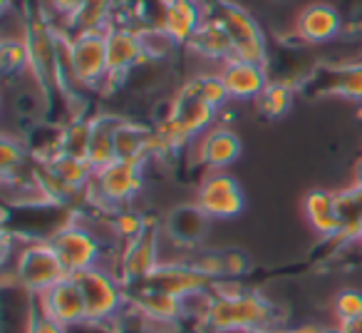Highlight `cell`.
Returning a JSON list of instances; mask_svg holds the SVG:
<instances>
[{"mask_svg": "<svg viewBox=\"0 0 362 333\" xmlns=\"http://www.w3.org/2000/svg\"><path fill=\"white\" fill-rule=\"evenodd\" d=\"M28 142L21 137L6 135L0 142V169H3V179H13L28 169Z\"/></svg>", "mask_w": 362, "mask_h": 333, "instance_id": "28", "label": "cell"}, {"mask_svg": "<svg viewBox=\"0 0 362 333\" xmlns=\"http://www.w3.org/2000/svg\"><path fill=\"white\" fill-rule=\"evenodd\" d=\"M107 40V85H119L124 82L136 67L144 62V47H141L139 30L132 28H115L105 30Z\"/></svg>", "mask_w": 362, "mask_h": 333, "instance_id": "12", "label": "cell"}, {"mask_svg": "<svg viewBox=\"0 0 362 333\" xmlns=\"http://www.w3.org/2000/svg\"><path fill=\"white\" fill-rule=\"evenodd\" d=\"M194 204L206 214L209 219H236L246 207V194H243L238 179L226 172H209L197 189Z\"/></svg>", "mask_w": 362, "mask_h": 333, "instance_id": "10", "label": "cell"}, {"mask_svg": "<svg viewBox=\"0 0 362 333\" xmlns=\"http://www.w3.org/2000/svg\"><path fill=\"white\" fill-rule=\"evenodd\" d=\"M209 227V217L197 207V204H181L166 217L164 222V237H169L181 252H192L199 249L204 234Z\"/></svg>", "mask_w": 362, "mask_h": 333, "instance_id": "18", "label": "cell"}, {"mask_svg": "<svg viewBox=\"0 0 362 333\" xmlns=\"http://www.w3.org/2000/svg\"><path fill=\"white\" fill-rule=\"evenodd\" d=\"M28 45V75L42 95H62L60 80V33L42 16H33L23 30Z\"/></svg>", "mask_w": 362, "mask_h": 333, "instance_id": "3", "label": "cell"}, {"mask_svg": "<svg viewBox=\"0 0 362 333\" xmlns=\"http://www.w3.org/2000/svg\"><path fill=\"white\" fill-rule=\"evenodd\" d=\"M25 333H70V328L60 326L57 321H52V318L42 316V313H37L35 308H33L30 318H28Z\"/></svg>", "mask_w": 362, "mask_h": 333, "instance_id": "34", "label": "cell"}, {"mask_svg": "<svg viewBox=\"0 0 362 333\" xmlns=\"http://www.w3.org/2000/svg\"><path fill=\"white\" fill-rule=\"evenodd\" d=\"M50 244L57 252L62 266L67 269L70 276L72 273L85 271V269H95V266L112 269V259L107 256V254L122 252V247L107 244L95 229L87 227L80 219L57 227L55 232L50 234Z\"/></svg>", "mask_w": 362, "mask_h": 333, "instance_id": "4", "label": "cell"}, {"mask_svg": "<svg viewBox=\"0 0 362 333\" xmlns=\"http://www.w3.org/2000/svg\"><path fill=\"white\" fill-rule=\"evenodd\" d=\"M197 162L206 166V172H223L226 166L241 157V137L228 125H216L206 130L202 137H197Z\"/></svg>", "mask_w": 362, "mask_h": 333, "instance_id": "14", "label": "cell"}, {"mask_svg": "<svg viewBox=\"0 0 362 333\" xmlns=\"http://www.w3.org/2000/svg\"><path fill=\"white\" fill-rule=\"evenodd\" d=\"M337 212L342 219L340 242H357L362 229V187L352 184L337 192Z\"/></svg>", "mask_w": 362, "mask_h": 333, "instance_id": "24", "label": "cell"}, {"mask_svg": "<svg viewBox=\"0 0 362 333\" xmlns=\"http://www.w3.org/2000/svg\"><path fill=\"white\" fill-rule=\"evenodd\" d=\"M330 92L345 97V100L362 102V65L340 67L330 82Z\"/></svg>", "mask_w": 362, "mask_h": 333, "instance_id": "31", "label": "cell"}, {"mask_svg": "<svg viewBox=\"0 0 362 333\" xmlns=\"http://www.w3.org/2000/svg\"><path fill=\"white\" fill-rule=\"evenodd\" d=\"M117 0H85L80 11L67 18V33L70 38L87 35V33H105L110 28V18Z\"/></svg>", "mask_w": 362, "mask_h": 333, "instance_id": "22", "label": "cell"}, {"mask_svg": "<svg viewBox=\"0 0 362 333\" xmlns=\"http://www.w3.org/2000/svg\"><path fill=\"white\" fill-rule=\"evenodd\" d=\"M90 135H92V117H72L62 125V154L87 159L90 152Z\"/></svg>", "mask_w": 362, "mask_h": 333, "instance_id": "26", "label": "cell"}, {"mask_svg": "<svg viewBox=\"0 0 362 333\" xmlns=\"http://www.w3.org/2000/svg\"><path fill=\"white\" fill-rule=\"evenodd\" d=\"M80 286L87 306V321L92 323H119L127 306V286L112 269L95 266L80 273H72Z\"/></svg>", "mask_w": 362, "mask_h": 333, "instance_id": "6", "label": "cell"}, {"mask_svg": "<svg viewBox=\"0 0 362 333\" xmlns=\"http://www.w3.org/2000/svg\"><path fill=\"white\" fill-rule=\"evenodd\" d=\"M122 115L115 112H100V115L92 117V135H90V152H87V159L95 169L112 164L117 159V130H119Z\"/></svg>", "mask_w": 362, "mask_h": 333, "instance_id": "20", "label": "cell"}, {"mask_svg": "<svg viewBox=\"0 0 362 333\" xmlns=\"http://www.w3.org/2000/svg\"><path fill=\"white\" fill-rule=\"evenodd\" d=\"M161 237H164V227L159 222H154V219H149L144 232L122 247L115 273L122 278V283L127 288L139 286L156 271V266L164 259L161 256Z\"/></svg>", "mask_w": 362, "mask_h": 333, "instance_id": "7", "label": "cell"}, {"mask_svg": "<svg viewBox=\"0 0 362 333\" xmlns=\"http://www.w3.org/2000/svg\"><path fill=\"white\" fill-rule=\"evenodd\" d=\"M0 65L8 77L28 72V45L25 38H6L0 45Z\"/></svg>", "mask_w": 362, "mask_h": 333, "instance_id": "30", "label": "cell"}, {"mask_svg": "<svg viewBox=\"0 0 362 333\" xmlns=\"http://www.w3.org/2000/svg\"><path fill=\"white\" fill-rule=\"evenodd\" d=\"M204 21L206 18H204L197 0H166L159 28L169 38H174L179 45H187Z\"/></svg>", "mask_w": 362, "mask_h": 333, "instance_id": "19", "label": "cell"}, {"mask_svg": "<svg viewBox=\"0 0 362 333\" xmlns=\"http://www.w3.org/2000/svg\"><path fill=\"white\" fill-rule=\"evenodd\" d=\"M327 313H330V323H345L362 316V288L360 286L337 288L335 296L330 298Z\"/></svg>", "mask_w": 362, "mask_h": 333, "instance_id": "29", "label": "cell"}, {"mask_svg": "<svg viewBox=\"0 0 362 333\" xmlns=\"http://www.w3.org/2000/svg\"><path fill=\"white\" fill-rule=\"evenodd\" d=\"M223 281H238L241 276H246L251 271V261L241 249H223Z\"/></svg>", "mask_w": 362, "mask_h": 333, "instance_id": "33", "label": "cell"}, {"mask_svg": "<svg viewBox=\"0 0 362 333\" xmlns=\"http://www.w3.org/2000/svg\"><path fill=\"white\" fill-rule=\"evenodd\" d=\"M296 100V87L288 80H271L268 87L261 92V97L256 100V110L268 120H278V117L288 115V110L293 107Z\"/></svg>", "mask_w": 362, "mask_h": 333, "instance_id": "25", "label": "cell"}, {"mask_svg": "<svg viewBox=\"0 0 362 333\" xmlns=\"http://www.w3.org/2000/svg\"><path fill=\"white\" fill-rule=\"evenodd\" d=\"M218 75H221L231 100H241V102H246V100L256 102L258 97H261V92L268 87V82H271V77H268V72H266V65L241 60V57H231V60L221 62Z\"/></svg>", "mask_w": 362, "mask_h": 333, "instance_id": "15", "label": "cell"}, {"mask_svg": "<svg viewBox=\"0 0 362 333\" xmlns=\"http://www.w3.org/2000/svg\"><path fill=\"white\" fill-rule=\"evenodd\" d=\"M342 30V18L330 3H310L296 21V33L308 45H325Z\"/></svg>", "mask_w": 362, "mask_h": 333, "instance_id": "16", "label": "cell"}, {"mask_svg": "<svg viewBox=\"0 0 362 333\" xmlns=\"http://www.w3.org/2000/svg\"><path fill=\"white\" fill-rule=\"evenodd\" d=\"M85 3V0H47V6H50V11L55 13V16L60 18H72L77 11H80V6Z\"/></svg>", "mask_w": 362, "mask_h": 333, "instance_id": "36", "label": "cell"}, {"mask_svg": "<svg viewBox=\"0 0 362 333\" xmlns=\"http://www.w3.org/2000/svg\"><path fill=\"white\" fill-rule=\"evenodd\" d=\"M342 333H362V316L352 318V321H345V323H337Z\"/></svg>", "mask_w": 362, "mask_h": 333, "instance_id": "37", "label": "cell"}, {"mask_svg": "<svg viewBox=\"0 0 362 333\" xmlns=\"http://www.w3.org/2000/svg\"><path fill=\"white\" fill-rule=\"evenodd\" d=\"M327 323L320 321V318H305V321L298 323H286L283 326V333H325Z\"/></svg>", "mask_w": 362, "mask_h": 333, "instance_id": "35", "label": "cell"}, {"mask_svg": "<svg viewBox=\"0 0 362 333\" xmlns=\"http://www.w3.org/2000/svg\"><path fill=\"white\" fill-rule=\"evenodd\" d=\"M357 244H360V247H362V229H360V237H357Z\"/></svg>", "mask_w": 362, "mask_h": 333, "instance_id": "41", "label": "cell"}, {"mask_svg": "<svg viewBox=\"0 0 362 333\" xmlns=\"http://www.w3.org/2000/svg\"><path fill=\"white\" fill-rule=\"evenodd\" d=\"M144 164L127 159H115L112 164L97 169L87 187V202L97 209L117 212L122 207H129L134 197L144 187Z\"/></svg>", "mask_w": 362, "mask_h": 333, "instance_id": "5", "label": "cell"}, {"mask_svg": "<svg viewBox=\"0 0 362 333\" xmlns=\"http://www.w3.org/2000/svg\"><path fill=\"white\" fill-rule=\"evenodd\" d=\"M146 224H149V219H146L139 209L132 207V204H129V207H122V209H117V212L110 214L112 234H115V239H117V244H119V247H124V244H129L132 239L139 237V234L146 229Z\"/></svg>", "mask_w": 362, "mask_h": 333, "instance_id": "27", "label": "cell"}, {"mask_svg": "<svg viewBox=\"0 0 362 333\" xmlns=\"http://www.w3.org/2000/svg\"><path fill=\"white\" fill-rule=\"evenodd\" d=\"M67 276L70 273L47 237L21 239V247L6 264V288H21L30 296L47 291Z\"/></svg>", "mask_w": 362, "mask_h": 333, "instance_id": "2", "label": "cell"}, {"mask_svg": "<svg viewBox=\"0 0 362 333\" xmlns=\"http://www.w3.org/2000/svg\"><path fill=\"white\" fill-rule=\"evenodd\" d=\"M144 286L159 288V291H166L171 296L187 298L199 291H211L216 286V281L211 276H206L204 271H199L197 266H192L189 261H184V259H169V261H161L156 266V271L146 278Z\"/></svg>", "mask_w": 362, "mask_h": 333, "instance_id": "13", "label": "cell"}, {"mask_svg": "<svg viewBox=\"0 0 362 333\" xmlns=\"http://www.w3.org/2000/svg\"><path fill=\"white\" fill-rule=\"evenodd\" d=\"M47 164L52 166V172H55L67 187H72L75 192H82V194H87V187H90L92 177H95V172H97L95 166L90 164V159L62 154V152L57 157H52Z\"/></svg>", "mask_w": 362, "mask_h": 333, "instance_id": "23", "label": "cell"}, {"mask_svg": "<svg viewBox=\"0 0 362 333\" xmlns=\"http://www.w3.org/2000/svg\"><path fill=\"white\" fill-rule=\"evenodd\" d=\"M248 333H283V326H266V328H256V331Z\"/></svg>", "mask_w": 362, "mask_h": 333, "instance_id": "38", "label": "cell"}, {"mask_svg": "<svg viewBox=\"0 0 362 333\" xmlns=\"http://www.w3.org/2000/svg\"><path fill=\"white\" fill-rule=\"evenodd\" d=\"M107 77L105 33L70 38V95L80 90H100V85H107Z\"/></svg>", "mask_w": 362, "mask_h": 333, "instance_id": "8", "label": "cell"}, {"mask_svg": "<svg viewBox=\"0 0 362 333\" xmlns=\"http://www.w3.org/2000/svg\"><path fill=\"white\" fill-rule=\"evenodd\" d=\"M187 47L192 52H197L199 57H206V60H216V62H226L233 57L231 38H228L226 28L214 16H209L202 23V28L194 33V38L187 43Z\"/></svg>", "mask_w": 362, "mask_h": 333, "instance_id": "21", "label": "cell"}, {"mask_svg": "<svg viewBox=\"0 0 362 333\" xmlns=\"http://www.w3.org/2000/svg\"><path fill=\"white\" fill-rule=\"evenodd\" d=\"M303 214L310 229L322 239H342V219L337 212V192L330 189H310L303 197Z\"/></svg>", "mask_w": 362, "mask_h": 333, "instance_id": "17", "label": "cell"}, {"mask_svg": "<svg viewBox=\"0 0 362 333\" xmlns=\"http://www.w3.org/2000/svg\"><path fill=\"white\" fill-rule=\"evenodd\" d=\"M33 308L65 328H75L87 321L85 296H82L80 286H77V281L72 276L62 278L52 288L33 296Z\"/></svg>", "mask_w": 362, "mask_h": 333, "instance_id": "11", "label": "cell"}, {"mask_svg": "<svg viewBox=\"0 0 362 333\" xmlns=\"http://www.w3.org/2000/svg\"><path fill=\"white\" fill-rule=\"evenodd\" d=\"M214 18L226 28L228 38H231L233 57L266 65V57H268L266 38H263L261 26L253 21L251 13L243 11V8L236 6V3L218 0L216 8H214Z\"/></svg>", "mask_w": 362, "mask_h": 333, "instance_id": "9", "label": "cell"}, {"mask_svg": "<svg viewBox=\"0 0 362 333\" xmlns=\"http://www.w3.org/2000/svg\"><path fill=\"white\" fill-rule=\"evenodd\" d=\"M355 184L357 187H362V162L357 164V172H355Z\"/></svg>", "mask_w": 362, "mask_h": 333, "instance_id": "39", "label": "cell"}, {"mask_svg": "<svg viewBox=\"0 0 362 333\" xmlns=\"http://www.w3.org/2000/svg\"><path fill=\"white\" fill-rule=\"evenodd\" d=\"M199 80H202V92L204 97H206L209 102H211L214 107H216L218 112L223 110V107L231 102V95H228L226 85H223L221 75L218 72H209V75H199Z\"/></svg>", "mask_w": 362, "mask_h": 333, "instance_id": "32", "label": "cell"}, {"mask_svg": "<svg viewBox=\"0 0 362 333\" xmlns=\"http://www.w3.org/2000/svg\"><path fill=\"white\" fill-rule=\"evenodd\" d=\"M266 326H286L271 298L236 281H216L211 306L197 333H248Z\"/></svg>", "mask_w": 362, "mask_h": 333, "instance_id": "1", "label": "cell"}, {"mask_svg": "<svg viewBox=\"0 0 362 333\" xmlns=\"http://www.w3.org/2000/svg\"><path fill=\"white\" fill-rule=\"evenodd\" d=\"M325 333H342V331H340V326H337V323H327Z\"/></svg>", "mask_w": 362, "mask_h": 333, "instance_id": "40", "label": "cell"}]
</instances>
